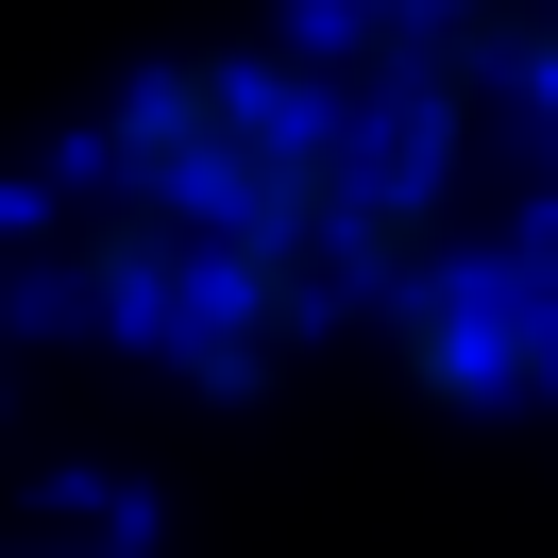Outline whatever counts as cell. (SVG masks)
I'll return each instance as SVG.
<instances>
[{"mask_svg":"<svg viewBox=\"0 0 558 558\" xmlns=\"http://www.w3.org/2000/svg\"><path fill=\"white\" fill-rule=\"evenodd\" d=\"M524 136H542V254H558V35H524Z\"/></svg>","mask_w":558,"mask_h":558,"instance_id":"obj_1","label":"cell"}]
</instances>
